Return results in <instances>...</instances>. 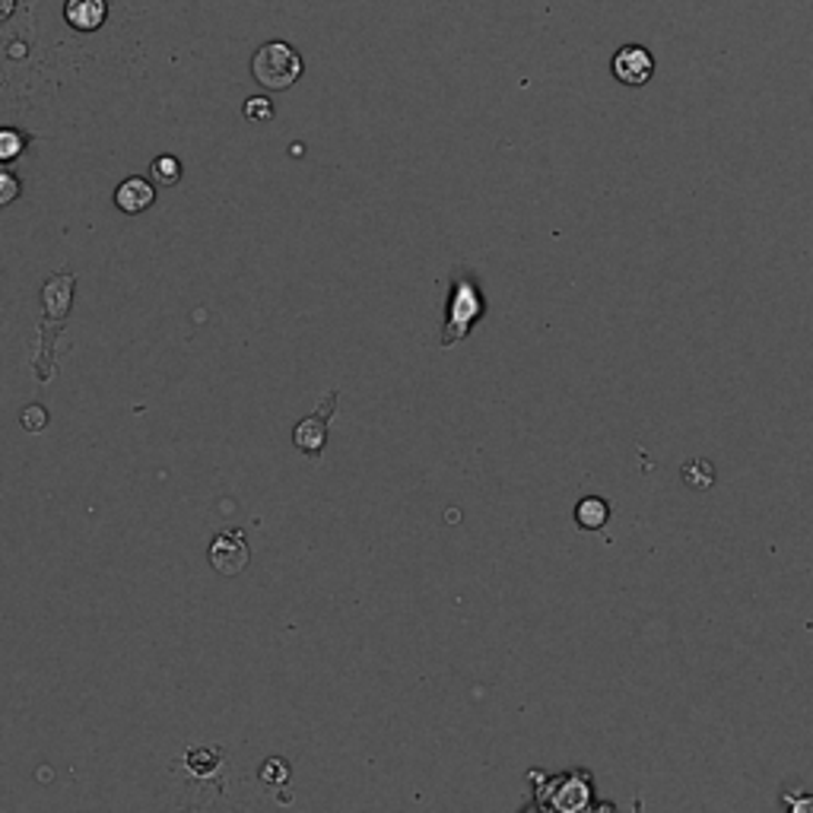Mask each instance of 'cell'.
I'll return each mask as SVG.
<instances>
[{
    "mask_svg": "<svg viewBox=\"0 0 813 813\" xmlns=\"http://www.w3.org/2000/svg\"><path fill=\"white\" fill-rule=\"evenodd\" d=\"M29 143V137L17 128H0V162H13Z\"/></svg>",
    "mask_w": 813,
    "mask_h": 813,
    "instance_id": "9c48e42d",
    "label": "cell"
},
{
    "mask_svg": "<svg viewBox=\"0 0 813 813\" xmlns=\"http://www.w3.org/2000/svg\"><path fill=\"white\" fill-rule=\"evenodd\" d=\"M150 172H153V179H157L159 184H179L181 162L175 157H157L153 159V165H150Z\"/></svg>",
    "mask_w": 813,
    "mask_h": 813,
    "instance_id": "8fae6325",
    "label": "cell"
},
{
    "mask_svg": "<svg viewBox=\"0 0 813 813\" xmlns=\"http://www.w3.org/2000/svg\"><path fill=\"white\" fill-rule=\"evenodd\" d=\"M791 807H813V801H789Z\"/></svg>",
    "mask_w": 813,
    "mask_h": 813,
    "instance_id": "2e32d148",
    "label": "cell"
},
{
    "mask_svg": "<svg viewBox=\"0 0 813 813\" xmlns=\"http://www.w3.org/2000/svg\"><path fill=\"white\" fill-rule=\"evenodd\" d=\"M251 560L249 541L242 531H223L217 534L210 543V565L220 572V575H239Z\"/></svg>",
    "mask_w": 813,
    "mask_h": 813,
    "instance_id": "277c9868",
    "label": "cell"
},
{
    "mask_svg": "<svg viewBox=\"0 0 813 813\" xmlns=\"http://www.w3.org/2000/svg\"><path fill=\"white\" fill-rule=\"evenodd\" d=\"M334 401H338V394L331 391V394H328V401L321 404V413L315 410L309 420H302V423L295 426L293 439H295V445H299V452L321 454L324 442H328V416H331V410H334Z\"/></svg>",
    "mask_w": 813,
    "mask_h": 813,
    "instance_id": "5b68a950",
    "label": "cell"
},
{
    "mask_svg": "<svg viewBox=\"0 0 813 813\" xmlns=\"http://www.w3.org/2000/svg\"><path fill=\"white\" fill-rule=\"evenodd\" d=\"M610 70H613V77H616L623 87H645V83L652 80V73H655V58H652L649 48L623 46L616 54H613Z\"/></svg>",
    "mask_w": 813,
    "mask_h": 813,
    "instance_id": "3957f363",
    "label": "cell"
},
{
    "mask_svg": "<svg viewBox=\"0 0 813 813\" xmlns=\"http://www.w3.org/2000/svg\"><path fill=\"white\" fill-rule=\"evenodd\" d=\"M17 198H20V179L10 172H0V210L10 207Z\"/></svg>",
    "mask_w": 813,
    "mask_h": 813,
    "instance_id": "7c38bea8",
    "label": "cell"
},
{
    "mask_svg": "<svg viewBox=\"0 0 813 813\" xmlns=\"http://www.w3.org/2000/svg\"><path fill=\"white\" fill-rule=\"evenodd\" d=\"M245 114H249L251 121H271L273 118V106L271 99H264V96H254L245 102Z\"/></svg>",
    "mask_w": 813,
    "mask_h": 813,
    "instance_id": "4fadbf2b",
    "label": "cell"
},
{
    "mask_svg": "<svg viewBox=\"0 0 813 813\" xmlns=\"http://www.w3.org/2000/svg\"><path fill=\"white\" fill-rule=\"evenodd\" d=\"M217 756L210 753V750H194V753H188V769L191 772H198V775H207V772H213L217 763H213Z\"/></svg>",
    "mask_w": 813,
    "mask_h": 813,
    "instance_id": "5bb4252c",
    "label": "cell"
},
{
    "mask_svg": "<svg viewBox=\"0 0 813 813\" xmlns=\"http://www.w3.org/2000/svg\"><path fill=\"white\" fill-rule=\"evenodd\" d=\"M64 20L77 32H96L109 20V3L106 0H68L64 3Z\"/></svg>",
    "mask_w": 813,
    "mask_h": 813,
    "instance_id": "52a82bcc",
    "label": "cell"
},
{
    "mask_svg": "<svg viewBox=\"0 0 813 813\" xmlns=\"http://www.w3.org/2000/svg\"><path fill=\"white\" fill-rule=\"evenodd\" d=\"M302 54L287 42H268L251 58V73L264 90H290L302 77Z\"/></svg>",
    "mask_w": 813,
    "mask_h": 813,
    "instance_id": "6da1fadb",
    "label": "cell"
},
{
    "mask_svg": "<svg viewBox=\"0 0 813 813\" xmlns=\"http://www.w3.org/2000/svg\"><path fill=\"white\" fill-rule=\"evenodd\" d=\"M610 519V505L604 499L598 496H588L579 502V509H575V521H579V528H585V531H601Z\"/></svg>",
    "mask_w": 813,
    "mask_h": 813,
    "instance_id": "ba28073f",
    "label": "cell"
},
{
    "mask_svg": "<svg viewBox=\"0 0 813 813\" xmlns=\"http://www.w3.org/2000/svg\"><path fill=\"white\" fill-rule=\"evenodd\" d=\"M261 779H264L268 785H283V782H287V763H283V760H271L268 766L261 769Z\"/></svg>",
    "mask_w": 813,
    "mask_h": 813,
    "instance_id": "9a60e30c",
    "label": "cell"
},
{
    "mask_svg": "<svg viewBox=\"0 0 813 813\" xmlns=\"http://www.w3.org/2000/svg\"><path fill=\"white\" fill-rule=\"evenodd\" d=\"M683 480H686V486H693V490H709V486L715 483V471H712V464H705L702 458H696V461H690V464L683 468Z\"/></svg>",
    "mask_w": 813,
    "mask_h": 813,
    "instance_id": "30bf717a",
    "label": "cell"
},
{
    "mask_svg": "<svg viewBox=\"0 0 813 813\" xmlns=\"http://www.w3.org/2000/svg\"><path fill=\"white\" fill-rule=\"evenodd\" d=\"M157 201V191L147 179H124L114 188V207L128 217H137L143 210H150V203Z\"/></svg>",
    "mask_w": 813,
    "mask_h": 813,
    "instance_id": "8992f818",
    "label": "cell"
},
{
    "mask_svg": "<svg viewBox=\"0 0 813 813\" xmlns=\"http://www.w3.org/2000/svg\"><path fill=\"white\" fill-rule=\"evenodd\" d=\"M483 295L476 290L474 280H458L452 290V302H449V324H445V334L442 343L454 347L458 340H464L471 334L474 321L483 315Z\"/></svg>",
    "mask_w": 813,
    "mask_h": 813,
    "instance_id": "7a4b0ae2",
    "label": "cell"
}]
</instances>
